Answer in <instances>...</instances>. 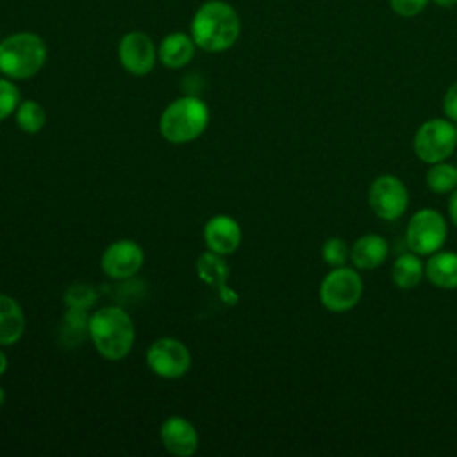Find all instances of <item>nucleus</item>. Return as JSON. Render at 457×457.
Returning a JSON list of instances; mask_svg holds the SVG:
<instances>
[{"mask_svg": "<svg viewBox=\"0 0 457 457\" xmlns=\"http://www.w3.org/2000/svg\"><path fill=\"white\" fill-rule=\"evenodd\" d=\"M209 125V107L204 100L193 95L175 98L166 105L159 118L161 136L173 143L184 145L195 141Z\"/></svg>", "mask_w": 457, "mask_h": 457, "instance_id": "obj_4", "label": "nucleus"}, {"mask_svg": "<svg viewBox=\"0 0 457 457\" xmlns=\"http://www.w3.org/2000/svg\"><path fill=\"white\" fill-rule=\"evenodd\" d=\"M20 102L21 96L16 84L7 77H0V121L14 114Z\"/></svg>", "mask_w": 457, "mask_h": 457, "instance_id": "obj_23", "label": "nucleus"}, {"mask_svg": "<svg viewBox=\"0 0 457 457\" xmlns=\"http://www.w3.org/2000/svg\"><path fill=\"white\" fill-rule=\"evenodd\" d=\"M425 277V264L414 252L402 253L393 261L391 280L398 289H414Z\"/></svg>", "mask_w": 457, "mask_h": 457, "instance_id": "obj_19", "label": "nucleus"}, {"mask_svg": "<svg viewBox=\"0 0 457 457\" xmlns=\"http://www.w3.org/2000/svg\"><path fill=\"white\" fill-rule=\"evenodd\" d=\"M48 57L43 37L18 30L0 39V73L11 80H27L41 71Z\"/></svg>", "mask_w": 457, "mask_h": 457, "instance_id": "obj_3", "label": "nucleus"}, {"mask_svg": "<svg viewBox=\"0 0 457 457\" xmlns=\"http://www.w3.org/2000/svg\"><path fill=\"white\" fill-rule=\"evenodd\" d=\"M443 112L445 116L457 123V80L452 82L448 86V89L445 91V96H443Z\"/></svg>", "mask_w": 457, "mask_h": 457, "instance_id": "obj_26", "label": "nucleus"}, {"mask_svg": "<svg viewBox=\"0 0 457 457\" xmlns=\"http://www.w3.org/2000/svg\"><path fill=\"white\" fill-rule=\"evenodd\" d=\"M87 332L96 352L107 361L125 359L136 339L132 318L118 305H105L87 318Z\"/></svg>", "mask_w": 457, "mask_h": 457, "instance_id": "obj_2", "label": "nucleus"}, {"mask_svg": "<svg viewBox=\"0 0 457 457\" xmlns=\"http://www.w3.org/2000/svg\"><path fill=\"white\" fill-rule=\"evenodd\" d=\"M14 120L20 130L27 134H37L46 123V112L36 100H21L14 111Z\"/></svg>", "mask_w": 457, "mask_h": 457, "instance_id": "obj_21", "label": "nucleus"}, {"mask_svg": "<svg viewBox=\"0 0 457 457\" xmlns=\"http://www.w3.org/2000/svg\"><path fill=\"white\" fill-rule=\"evenodd\" d=\"M430 0H389L391 11L400 18H414L425 11Z\"/></svg>", "mask_w": 457, "mask_h": 457, "instance_id": "obj_25", "label": "nucleus"}, {"mask_svg": "<svg viewBox=\"0 0 457 457\" xmlns=\"http://www.w3.org/2000/svg\"><path fill=\"white\" fill-rule=\"evenodd\" d=\"M195 52L196 45L191 34L170 32L161 39L157 46V59L162 66L170 70H180L193 61Z\"/></svg>", "mask_w": 457, "mask_h": 457, "instance_id": "obj_14", "label": "nucleus"}, {"mask_svg": "<svg viewBox=\"0 0 457 457\" xmlns=\"http://www.w3.org/2000/svg\"><path fill=\"white\" fill-rule=\"evenodd\" d=\"M164 450L177 457H189L198 448V432L195 425L182 416H170L159 430Z\"/></svg>", "mask_w": 457, "mask_h": 457, "instance_id": "obj_12", "label": "nucleus"}, {"mask_svg": "<svg viewBox=\"0 0 457 457\" xmlns=\"http://www.w3.org/2000/svg\"><path fill=\"white\" fill-rule=\"evenodd\" d=\"M118 61L127 73L134 77H145L159 61L157 46L146 32L129 30L118 43Z\"/></svg>", "mask_w": 457, "mask_h": 457, "instance_id": "obj_10", "label": "nucleus"}, {"mask_svg": "<svg viewBox=\"0 0 457 457\" xmlns=\"http://www.w3.org/2000/svg\"><path fill=\"white\" fill-rule=\"evenodd\" d=\"M389 253L387 241L378 234H364L350 246V261L357 270L378 268Z\"/></svg>", "mask_w": 457, "mask_h": 457, "instance_id": "obj_16", "label": "nucleus"}, {"mask_svg": "<svg viewBox=\"0 0 457 457\" xmlns=\"http://www.w3.org/2000/svg\"><path fill=\"white\" fill-rule=\"evenodd\" d=\"M425 278L437 289H457V253L437 250L425 262Z\"/></svg>", "mask_w": 457, "mask_h": 457, "instance_id": "obj_17", "label": "nucleus"}, {"mask_svg": "<svg viewBox=\"0 0 457 457\" xmlns=\"http://www.w3.org/2000/svg\"><path fill=\"white\" fill-rule=\"evenodd\" d=\"M457 148V129L448 118H432L423 121L414 137L412 150L427 164L446 161Z\"/></svg>", "mask_w": 457, "mask_h": 457, "instance_id": "obj_5", "label": "nucleus"}, {"mask_svg": "<svg viewBox=\"0 0 457 457\" xmlns=\"http://www.w3.org/2000/svg\"><path fill=\"white\" fill-rule=\"evenodd\" d=\"M148 368L161 378H180L191 368L187 346L175 337H159L146 350Z\"/></svg>", "mask_w": 457, "mask_h": 457, "instance_id": "obj_9", "label": "nucleus"}, {"mask_svg": "<svg viewBox=\"0 0 457 457\" xmlns=\"http://www.w3.org/2000/svg\"><path fill=\"white\" fill-rule=\"evenodd\" d=\"M427 187L436 195L452 193L457 187V166L439 161L430 164L427 175H425Z\"/></svg>", "mask_w": 457, "mask_h": 457, "instance_id": "obj_20", "label": "nucleus"}, {"mask_svg": "<svg viewBox=\"0 0 457 457\" xmlns=\"http://www.w3.org/2000/svg\"><path fill=\"white\" fill-rule=\"evenodd\" d=\"M189 34L196 48L209 54L225 52L239 39V12L225 0H205L193 12Z\"/></svg>", "mask_w": 457, "mask_h": 457, "instance_id": "obj_1", "label": "nucleus"}, {"mask_svg": "<svg viewBox=\"0 0 457 457\" xmlns=\"http://www.w3.org/2000/svg\"><path fill=\"white\" fill-rule=\"evenodd\" d=\"M202 236L209 252L230 255L241 243V227L232 216L216 214L207 220Z\"/></svg>", "mask_w": 457, "mask_h": 457, "instance_id": "obj_13", "label": "nucleus"}, {"mask_svg": "<svg viewBox=\"0 0 457 457\" xmlns=\"http://www.w3.org/2000/svg\"><path fill=\"white\" fill-rule=\"evenodd\" d=\"M448 216H450L452 223L457 227V187L452 191V195L448 198Z\"/></svg>", "mask_w": 457, "mask_h": 457, "instance_id": "obj_27", "label": "nucleus"}, {"mask_svg": "<svg viewBox=\"0 0 457 457\" xmlns=\"http://www.w3.org/2000/svg\"><path fill=\"white\" fill-rule=\"evenodd\" d=\"M448 236L446 220L436 209L423 207L416 211L405 228V243L418 255H432L441 250Z\"/></svg>", "mask_w": 457, "mask_h": 457, "instance_id": "obj_7", "label": "nucleus"}, {"mask_svg": "<svg viewBox=\"0 0 457 457\" xmlns=\"http://www.w3.org/2000/svg\"><path fill=\"white\" fill-rule=\"evenodd\" d=\"M196 271L198 277L209 284L211 287H214L221 300H227L228 303H236L237 302V295L227 287V278H228V266L223 261V255L214 253V252H204L198 261H196Z\"/></svg>", "mask_w": 457, "mask_h": 457, "instance_id": "obj_15", "label": "nucleus"}, {"mask_svg": "<svg viewBox=\"0 0 457 457\" xmlns=\"http://www.w3.org/2000/svg\"><path fill=\"white\" fill-rule=\"evenodd\" d=\"M0 39H2V37H0Z\"/></svg>", "mask_w": 457, "mask_h": 457, "instance_id": "obj_31", "label": "nucleus"}, {"mask_svg": "<svg viewBox=\"0 0 457 457\" xmlns=\"http://www.w3.org/2000/svg\"><path fill=\"white\" fill-rule=\"evenodd\" d=\"M95 291L87 284H75L64 293V300L70 305V309L86 311L89 305L95 303Z\"/></svg>", "mask_w": 457, "mask_h": 457, "instance_id": "obj_24", "label": "nucleus"}, {"mask_svg": "<svg viewBox=\"0 0 457 457\" xmlns=\"http://www.w3.org/2000/svg\"><path fill=\"white\" fill-rule=\"evenodd\" d=\"M7 366H9V361H7V355L5 352L0 348V377L7 371Z\"/></svg>", "mask_w": 457, "mask_h": 457, "instance_id": "obj_29", "label": "nucleus"}, {"mask_svg": "<svg viewBox=\"0 0 457 457\" xmlns=\"http://www.w3.org/2000/svg\"><path fill=\"white\" fill-rule=\"evenodd\" d=\"M320 302L332 312H346L353 309L362 296V278L350 266L332 268L320 284Z\"/></svg>", "mask_w": 457, "mask_h": 457, "instance_id": "obj_6", "label": "nucleus"}, {"mask_svg": "<svg viewBox=\"0 0 457 457\" xmlns=\"http://www.w3.org/2000/svg\"><path fill=\"white\" fill-rule=\"evenodd\" d=\"M321 257L330 268L345 266L350 261V246L341 237H328L321 246Z\"/></svg>", "mask_w": 457, "mask_h": 457, "instance_id": "obj_22", "label": "nucleus"}, {"mask_svg": "<svg viewBox=\"0 0 457 457\" xmlns=\"http://www.w3.org/2000/svg\"><path fill=\"white\" fill-rule=\"evenodd\" d=\"M368 205L377 218L395 221L409 207V191L396 175L382 173L370 184Z\"/></svg>", "mask_w": 457, "mask_h": 457, "instance_id": "obj_8", "label": "nucleus"}, {"mask_svg": "<svg viewBox=\"0 0 457 457\" xmlns=\"http://www.w3.org/2000/svg\"><path fill=\"white\" fill-rule=\"evenodd\" d=\"M25 332L21 305L9 295H0V346L16 345Z\"/></svg>", "mask_w": 457, "mask_h": 457, "instance_id": "obj_18", "label": "nucleus"}, {"mask_svg": "<svg viewBox=\"0 0 457 457\" xmlns=\"http://www.w3.org/2000/svg\"><path fill=\"white\" fill-rule=\"evenodd\" d=\"M430 2L441 9H452L457 5V0H430Z\"/></svg>", "mask_w": 457, "mask_h": 457, "instance_id": "obj_28", "label": "nucleus"}, {"mask_svg": "<svg viewBox=\"0 0 457 457\" xmlns=\"http://www.w3.org/2000/svg\"><path fill=\"white\" fill-rule=\"evenodd\" d=\"M143 261V248L136 241L118 239L104 250L100 257V268L107 277L114 280H125L141 270Z\"/></svg>", "mask_w": 457, "mask_h": 457, "instance_id": "obj_11", "label": "nucleus"}, {"mask_svg": "<svg viewBox=\"0 0 457 457\" xmlns=\"http://www.w3.org/2000/svg\"><path fill=\"white\" fill-rule=\"evenodd\" d=\"M4 402H5V391H4V387L0 386V407L4 405Z\"/></svg>", "mask_w": 457, "mask_h": 457, "instance_id": "obj_30", "label": "nucleus"}]
</instances>
